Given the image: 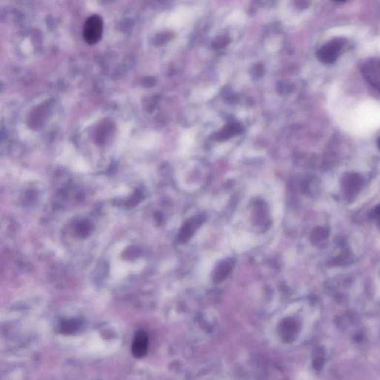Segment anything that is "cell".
<instances>
[{
  "mask_svg": "<svg viewBox=\"0 0 380 380\" xmlns=\"http://www.w3.org/2000/svg\"><path fill=\"white\" fill-rule=\"evenodd\" d=\"M103 23L101 17L92 15L88 17L84 24V37L88 44L94 45L99 42L103 34Z\"/></svg>",
  "mask_w": 380,
  "mask_h": 380,
  "instance_id": "1",
  "label": "cell"
},
{
  "mask_svg": "<svg viewBox=\"0 0 380 380\" xmlns=\"http://www.w3.org/2000/svg\"><path fill=\"white\" fill-rule=\"evenodd\" d=\"M344 42L342 38H337L331 40L319 50L317 52V58L324 63H333L339 58L341 51L344 46Z\"/></svg>",
  "mask_w": 380,
  "mask_h": 380,
  "instance_id": "2",
  "label": "cell"
},
{
  "mask_svg": "<svg viewBox=\"0 0 380 380\" xmlns=\"http://www.w3.org/2000/svg\"><path fill=\"white\" fill-rule=\"evenodd\" d=\"M362 71L368 82L380 91V59L368 61Z\"/></svg>",
  "mask_w": 380,
  "mask_h": 380,
  "instance_id": "3",
  "label": "cell"
},
{
  "mask_svg": "<svg viewBox=\"0 0 380 380\" xmlns=\"http://www.w3.org/2000/svg\"><path fill=\"white\" fill-rule=\"evenodd\" d=\"M148 346V339L146 333L143 330H139L135 333L132 342V354L138 359L144 357L146 354Z\"/></svg>",
  "mask_w": 380,
  "mask_h": 380,
  "instance_id": "4",
  "label": "cell"
},
{
  "mask_svg": "<svg viewBox=\"0 0 380 380\" xmlns=\"http://www.w3.org/2000/svg\"><path fill=\"white\" fill-rule=\"evenodd\" d=\"M344 186L346 191L350 197L356 194L361 186H362V179L356 174H351L346 176L344 180Z\"/></svg>",
  "mask_w": 380,
  "mask_h": 380,
  "instance_id": "5",
  "label": "cell"
},
{
  "mask_svg": "<svg viewBox=\"0 0 380 380\" xmlns=\"http://www.w3.org/2000/svg\"><path fill=\"white\" fill-rule=\"evenodd\" d=\"M199 224H200L199 218H195L189 222H186L180 231V239L183 240V241L189 239L194 234L195 231L199 227Z\"/></svg>",
  "mask_w": 380,
  "mask_h": 380,
  "instance_id": "6",
  "label": "cell"
},
{
  "mask_svg": "<svg viewBox=\"0 0 380 380\" xmlns=\"http://www.w3.org/2000/svg\"><path fill=\"white\" fill-rule=\"evenodd\" d=\"M233 265L234 264L231 261H225L222 262L215 270V276H214L215 280L216 282H221L227 278L232 270Z\"/></svg>",
  "mask_w": 380,
  "mask_h": 380,
  "instance_id": "7",
  "label": "cell"
},
{
  "mask_svg": "<svg viewBox=\"0 0 380 380\" xmlns=\"http://www.w3.org/2000/svg\"><path fill=\"white\" fill-rule=\"evenodd\" d=\"M328 231L325 228H319L314 231L311 239L315 244H318V242L325 240L328 237Z\"/></svg>",
  "mask_w": 380,
  "mask_h": 380,
  "instance_id": "8",
  "label": "cell"
},
{
  "mask_svg": "<svg viewBox=\"0 0 380 380\" xmlns=\"http://www.w3.org/2000/svg\"><path fill=\"white\" fill-rule=\"evenodd\" d=\"M374 216L380 217V205L376 207V209L374 211Z\"/></svg>",
  "mask_w": 380,
  "mask_h": 380,
  "instance_id": "9",
  "label": "cell"
},
{
  "mask_svg": "<svg viewBox=\"0 0 380 380\" xmlns=\"http://www.w3.org/2000/svg\"><path fill=\"white\" fill-rule=\"evenodd\" d=\"M377 144H378L379 148H380V137L379 138L378 141H377Z\"/></svg>",
  "mask_w": 380,
  "mask_h": 380,
  "instance_id": "10",
  "label": "cell"
}]
</instances>
